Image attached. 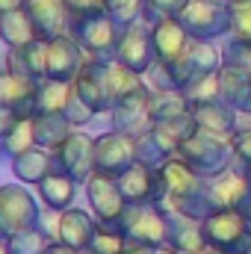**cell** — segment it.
Segmentation results:
<instances>
[{
	"instance_id": "obj_31",
	"label": "cell",
	"mask_w": 251,
	"mask_h": 254,
	"mask_svg": "<svg viewBox=\"0 0 251 254\" xmlns=\"http://www.w3.org/2000/svg\"><path fill=\"white\" fill-rule=\"evenodd\" d=\"M189 113H192V107H189V101L184 98L181 89H175V92H154V98H151V119H154V125L181 119V116H189Z\"/></svg>"
},
{
	"instance_id": "obj_10",
	"label": "cell",
	"mask_w": 251,
	"mask_h": 254,
	"mask_svg": "<svg viewBox=\"0 0 251 254\" xmlns=\"http://www.w3.org/2000/svg\"><path fill=\"white\" fill-rule=\"evenodd\" d=\"M113 60L122 63L125 68H130V71L139 74V77L157 63V57H154L151 27H148L145 21H139V24H133V27L122 30V39H119V45H116Z\"/></svg>"
},
{
	"instance_id": "obj_17",
	"label": "cell",
	"mask_w": 251,
	"mask_h": 254,
	"mask_svg": "<svg viewBox=\"0 0 251 254\" xmlns=\"http://www.w3.org/2000/svg\"><path fill=\"white\" fill-rule=\"evenodd\" d=\"M178 148H181V142L157 125L151 127L148 133H142V136L133 139L136 163H142V166H148V169H163L169 160L178 157Z\"/></svg>"
},
{
	"instance_id": "obj_58",
	"label": "cell",
	"mask_w": 251,
	"mask_h": 254,
	"mask_svg": "<svg viewBox=\"0 0 251 254\" xmlns=\"http://www.w3.org/2000/svg\"><path fill=\"white\" fill-rule=\"evenodd\" d=\"M222 3H231V0H222Z\"/></svg>"
},
{
	"instance_id": "obj_1",
	"label": "cell",
	"mask_w": 251,
	"mask_h": 254,
	"mask_svg": "<svg viewBox=\"0 0 251 254\" xmlns=\"http://www.w3.org/2000/svg\"><path fill=\"white\" fill-rule=\"evenodd\" d=\"M127 243H142V246H166L169 240V213L163 204L145 201V204H127L119 225Z\"/></svg>"
},
{
	"instance_id": "obj_16",
	"label": "cell",
	"mask_w": 251,
	"mask_h": 254,
	"mask_svg": "<svg viewBox=\"0 0 251 254\" xmlns=\"http://www.w3.org/2000/svg\"><path fill=\"white\" fill-rule=\"evenodd\" d=\"M45 45H48L45 80H65V83H71L77 77V71L83 68V51H80V45L68 33L45 42Z\"/></svg>"
},
{
	"instance_id": "obj_14",
	"label": "cell",
	"mask_w": 251,
	"mask_h": 254,
	"mask_svg": "<svg viewBox=\"0 0 251 254\" xmlns=\"http://www.w3.org/2000/svg\"><path fill=\"white\" fill-rule=\"evenodd\" d=\"M207 195H210L213 210H243L251 198L249 178L228 166L225 172L207 178Z\"/></svg>"
},
{
	"instance_id": "obj_4",
	"label": "cell",
	"mask_w": 251,
	"mask_h": 254,
	"mask_svg": "<svg viewBox=\"0 0 251 254\" xmlns=\"http://www.w3.org/2000/svg\"><path fill=\"white\" fill-rule=\"evenodd\" d=\"M178 157L187 163L189 169H195L198 175L213 178V175H219V172H225L231 166V142L195 130L189 139L181 142Z\"/></svg>"
},
{
	"instance_id": "obj_25",
	"label": "cell",
	"mask_w": 251,
	"mask_h": 254,
	"mask_svg": "<svg viewBox=\"0 0 251 254\" xmlns=\"http://www.w3.org/2000/svg\"><path fill=\"white\" fill-rule=\"evenodd\" d=\"M45 57H48V45L42 39L27 42L21 48H9L6 54V71H15L27 80L42 83L45 80Z\"/></svg>"
},
{
	"instance_id": "obj_36",
	"label": "cell",
	"mask_w": 251,
	"mask_h": 254,
	"mask_svg": "<svg viewBox=\"0 0 251 254\" xmlns=\"http://www.w3.org/2000/svg\"><path fill=\"white\" fill-rule=\"evenodd\" d=\"M219 54H222V65L251 71V39L249 36H228L225 48Z\"/></svg>"
},
{
	"instance_id": "obj_47",
	"label": "cell",
	"mask_w": 251,
	"mask_h": 254,
	"mask_svg": "<svg viewBox=\"0 0 251 254\" xmlns=\"http://www.w3.org/2000/svg\"><path fill=\"white\" fill-rule=\"evenodd\" d=\"M237 130H249L251 133V113H237Z\"/></svg>"
},
{
	"instance_id": "obj_18",
	"label": "cell",
	"mask_w": 251,
	"mask_h": 254,
	"mask_svg": "<svg viewBox=\"0 0 251 254\" xmlns=\"http://www.w3.org/2000/svg\"><path fill=\"white\" fill-rule=\"evenodd\" d=\"M24 9L36 27V39L51 42L68 33V9L63 0H24Z\"/></svg>"
},
{
	"instance_id": "obj_20",
	"label": "cell",
	"mask_w": 251,
	"mask_h": 254,
	"mask_svg": "<svg viewBox=\"0 0 251 254\" xmlns=\"http://www.w3.org/2000/svg\"><path fill=\"white\" fill-rule=\"evenodd\" d=\"M151 39H154V57H157V63H163V65H172L187 51L189 42H192L178 18H169V21L154 24L151 27Z\"/></svg>"
},
{
	"instance_id": "obj_38",
	"label": "cell",
	"mask_w": 251,
	"mask_h": 254,
	"mask_svg": "<svg viewBox=\"0 0 251 254\" xmlns=\"http://www.w3.org/2000/svg\"><path fill=\"white\" fill-rule=\"evenodd\" d=\"M3 145V154H9V160L12 157H18V154H24V151H30V148H36V136H33V119H24V122H18L15 130L0 142Z\"/></svg>"
},
{
	"instance_id": "obj_28",
	"label": "cell",
	"mask_w": 251,
	"mask_h": 254,
	"mask_svg": "<svg viewBox=\"0 0 251 254\" xmlns=\"http://www.w3.org/2000/svg\"><path fill=\"white\" fill-rule=\"evenodd\" d=\"M71 133H74V125L65 119L63 113H36V116H33V136H36V145L45 148V151L60 148Z\"/></svg>"
},
{
	"instance_id": "obj_9",
	"label": "cell",
	"mask_w": 251,
	"mask_h": 254,
	"mask_svg": "<svg viewBox=\"0 0 251 254\" xmlns=\"http://www.w3.org/2000/svg\"><path fill=\"white\" fill-rule=\"evenodd\" d=\"M219 68H222V54L210 42H189L187 51L169 65L178 89H187L189 83H195L207 74H216Z\"/></svg>"
},
{
	"instance_id": "obj_35",
	"label": "cell",
	"mask_w": 251,
	"mask_h": 254,
	"mask_svg": "<svg viewBox=\"0 0 251 254\" xmlns=\"http://www.w3.org/2000/svg\"><path fill=\"white\" fill-rule=\"evenodd\" d=\"M89 249H92L95 254H125L127 240H125V234H122L116 225H104V222H98Z\"/></svg>"
},
{
	"instance_id": "obj_11",
	"label": "cell",
	"mask_w": 251,
	"mask_h": 254,
	"mask_svg": "<svg viewBox=\"0 0 251 254\" xmlns=\"http://www.w3.org/2000/svg\"><path fill=\"white\" fill-rule=\"evenodd\" d=\"M136 163V151H133V139L110 130L104 136L95 139V175H107V178H119Z\"/></svg>"
},
{
	"instance_id": "obj_7",
	"label": "cell",
	"mask_w": 251,
	"mask_h": 254,
	"mask_svg": "<svg viewBox=\"0 0 251 254\" xmlns=\"http://www.w3.org/2000/svg\"><path fill=\"white\" fill-rule=\"evenodd\" d=\"M151 98H154V92L148 89V83H142L139 89H133V92L125 95L122 101H116V107L110 110L113 130L125 133L130 139L148 133V130L154 127V119H151Z\"/></svg>"
},
{
	"instance_id": "obj_24",
	"label": "cell",
	"mask_w": 251,
	"mask_h": 254,
	"mask_svg": "<svg viewBox=\"0 0 251 254\" xmlns=\"http://www.w3.org/2000/svg\"><path fill=\"white\" fill-rule=\"evenodd\" d=\"M36 192H39L42 207L57 210V213H65L68 207H74V198H77V181L68 178V175L60 172V169H54L51 175H45V178L36 184Z\"/></svg>"
},
{
	"instance_id": "obj_26",
	"label": "cell",
	"mask_w": 251,
	"mask_h": 254,
	"mask_svg": "<svg viewBox=\"0 0 251 254\" xmlns=\"http://www.w3.org/2000/svg\"><path fill=\"white\" fill-rule=\"evenodd\" d=\"M219 86H222V101L234 113H251V71L246 68H219Z\"/></svg>"
},
{
	"instance_id": "obj_32",
	"label": "cell",
	"mask_w": 251,
	"mask_h": 254,
	"mask_svg": "<svg viewBox=\"0 0 251 254\" xmlns=\"http://www.w3.org/2000/svg\"><path fill=\"white\" fill-rule=\"evenodd\" d=\"M71 98H74V86L65 80H42L36 92L39 113H65Z\"/></svg>"
},
{
	"instance_id": "obj_13",
	"label": "cell",
	"mask_w": 251,
	"mask_h": 254,
	"mask_svg": "<svg viewBox=\"0 0 251 254\" xmlns=\"http://www.w3.org/2000/svg\"><path fill=\"white\" fill-rule=\"evenodd\" d=\"M83 187H86V198H89V207H92L95 219L104 222V225H119L127 201L122 195V190H119V184H116V178L92 175Z\"/></svg>"
},
{
	"instance_id": "obj_44",
	"label": "cell",
	"mask_w": 251,
	"mask_h": 254,
	"mask_svg": "<svg viewBox=\"0 0 251 254\" xmlns=\"http://www.w3.org/2000/svg\"><path fill=\"white\" fill-rule=\"evenodd\" d=\"M18 122H21V119H18V116H15L12 110L0 107V142H3V139H6V136H9V133L15 130V125H18Z\"/></svg>"
},
{
	"instance_id": "obj_40",
	"label": "cell",
	"mask_w": 251,
	"mask_h": 254,
	"mask_svg": "<svg viewBox=\"0 0 251 254\" xmlns=\"http://www.w3.org/2000/svg\"><path fill=\"white\" fill-rule=\"evenodd\" d=\"M231 169L249 175V169H251V133L249 130H237L231 136Z\"/></svg>"
},
{
	"instance_id": "obj_55",
	"label": "cell",
	"mask_w": 251,
	"mask_h": 254,
	"mask_svg": "<svg viewBox=\"0 0 251 254\" xmlns=\"http://www.w3.org/2000/svg\"><path fill=\"white\" fill-rule=\"evenodd\" d=\"M204 254H219V252H210V249H207V252H204Z\"/></svg>"
},
{
	"instance_id": "obj_19",
	"label": "cell",
	"mask_w": 251,
	"mask_h": 254,
	"mask_svg": "<svg viewBox=\"0 0 251 254\" xmlns=\"http://www.w3.org/2000/svg\"><path fill=\"white\" fill-rule=\"evenodd\" d=\"M95 228H98V219L83 210V207H68L63 216H60V243L74 249V252H83L92 246V237H95Z\"/></svg>"
},
{
	"instance_id": "obj_5",
	"label": "cell",
	"mask_w": 251,
	"mask_h": 254,
	"mask_svg": "<svg viewBox=\"0 0 251 254\" xmlns=\"http://www.w3.org/2000/svg\"><path fill=\"white\" fill-rule=\"evenodd\" d=\"M42 219V201L24 184H3L0 187V225L3 234H21L36 228Z\"/></svg>"
},
{
	"instance_id": "obj_49",
	"label": "cell",
	"mask_w": 251,
	"mask_h": 254,
	"mask_svg": "<svg viewBox=\"0 0 251 254\" xmlns=\"http://www.w3.org/2000/svg\"><path fill=\"white\" fill-rule=\"evenodd\" d=\"M243 216H246V225H249V234H251V198H249V204L243 207Z\"/></svg>"
},
{
	"instance_id": "obj_52",
	"label": "cell",
	"mask_w": 251,
	"mask_h": 254,
	"mask_svg": "<svg viewBox=\"0 0 251 254\" xmlns=\"http://www.w3.org/2000/svg\"><path fill=\"white\" fill-rule=\"evenodd\" d=\"M77 254H95V252L92 249H83V252H77Z\"/></svg>"
},
{
	"instance_id": "obj_37",
	"label": "cell",
	"mask_w": 251,
	"mask_h": 254,
	"mask_svg": "<svg viewBox=\"0 0 251 254\" xmlns=\"http://www.w3.org/2000/svg\"><path fill=\"white\" fill-rule=\"evenodd\" d=\"M122 30L133 27L142 21V12H145V0H107V9H104Z\"/></svg>"
},
{
	"instance_id": "obj_27",
	"label": "cell",
	"mask_w": 251,
	"mask_h": 254,
	"mask_svg": "<svg viewBox=\"0 0 251 254\" xmlns=\"http://www.w3.org/2000/svg\"><path fill=\"white\" fill-rule=\"evenodd\" d=\"M169 246H175L181 254H204L207 240H204V225L198 219H189L181 213L169 216Z\"/></svg>"
},
{
	"instance_id": "obj_50",
	"label": "cell",
	"mask_w": 251,
	"mask_h": 254,
	"mask_svg": "<svg viewBox=\"0 0 251 254\" xmlns=\"http://www.w3.org/2000/svg\"><path fill=\"white\" fill-rule=\"evenodd\" d=\"M157 254H181V252H178L175 246H169V243H166V246H160V249H157Z\"/></svg>"
},
{
	"instance_id": "obj_54",
	"label": "cell",
	"mask_w": 251,
	"mask_h": 254,
	"mask_svg": "<svg viewBox=\"0 0 251 254\" xmlns=\"http://www.w3.org/2000/svg\"><path fill=\"white\" fill-rule=\"evenodd\" d=\"M246 178H249V187H251V169H249V175H246Z\"/></svg>"
},
{
	"instance_id": "obj_30",
	"label": "cell",
	"mask_w": 251,
	"mask_h": 254,
	"mask_svg": "<svg viewBox=\"0 0 251 254\" xmlns=\"http://www.w3.org/2000/svg\"><path fill=\"white\" fill-rule=\"evenodd\" d=\"M0 39L9 48H21L27 42H36V27H33V21H30L24 6L0 15Z\"/></svg>"
},
{
	"instance_id": "obj_42",
	"label": "cell",
	"mask_w": 251,
	"mask_h": 254,
	"mask_svg": "<svg viewBox=\"0 0 251 254\" xmlns=\"http://www.w3.org/2000/svg\"><path fill=\"white\" fill-rule=\"evenodd\" d=\"M63 3L68 9V18H86L107 9V0H63Z\"/></svg>"
},
{
	"instance_id": "obj_56",
	"label": "cell",
	"mask_w": 251,
	"mask_h": 254,
	"mask_svg": "<svg viewBox=\"0 0 251 254\" xmlns=\"http://www.w3.org/2000/svg\"><path fill=\"white\" fill-rule=\"evenodd\" d=\"M0 160H3V145H0Z\"/></svg>"
},
{
	"instance_id": "obj_22",
	"label": "cell",
	"mask_w": 251,
	"mask_h": 254,
	"mask_svg": "<svg viewBox=\"0 0 251 254\" xmlns=\"http://www.w3.org/2000/svg\"><path fill=\"white\" fill-rule=\"evenodd\" d=\"M83 60H89V57H83ZM89 63L98 71V77L104 80L107 95L113 98V107H116V101H122L125 95H130L133 89H139V86L145 83L139 74H133L130 68H125L122 63H116L113 57H107V60H89Z\"/></svg>"
},
{
	"instance_id": "obj_34",
	"label": "cell",
	"mask_w": 251,
	"mask_h": 254,
	"mask_svg": "<svg viewBox=\"0 0 251 254\" xmlns=\"http://www.w3.org/2000/svg\"><path fill=\"white\" fill-rule=\"evenodd\" d=\"M184 98L189 101V107H201V104H213V101H222V86H219V71L216 74H207L195 83H189L187 89H181Z\"/></svg>"
},
{
	"instance_id": "obj_41",
	"label": "cell",
	"mask_w": 251,
	"mask_h": 254,
	"mask_svg": "<svg viewBox=\"0 0 251 254\" xmlns=\"http://www.w3.org/2000/svg\"><path fill=\"white\" fill-rule=\"evenodd\" d=\"M231 33L228 36H249L251 39V0H231L228 3Z\"/></svg>"
},
{
	"instance_id": "obj_51",
	"label": "cell",
	"mask_w": 251,
	"mask_h": 254,
	"mask_svg": "<svg viewBox=\"0 0 251 254\" xmlns=\"http://www.w3.org/2000/svg\"><path fill=\"white\" fill-rule=\"evenodd\" d=\"M0 254H9V249H6V240H0Z\"/></svg>"
},
{
	"instance_id": "obj_48",
	"label": "cell",
	"mask_w": 251,
	"mask_h": 254,
	"mask_svg": "<svg viewBox=\"0 0 251 254\" xmlns=\"http://www.w3.org/2000/svg\"><path fill=\"white\" fill-rule=\"evenodd\" d=\"M21 6H24V0H0V15L12 12V9H21Z\"/></svg>"
},
{
	"instance_id": "obj_6",
	"label": "cell",
	"mask_w": 251,
	"mask_h": 254,
	"mask_svg": "<svg viewBox=\"0 0 251 254\" xmlns=\"http://www.w3.org/2000/svg\"><path fill=\"white\" fill-rule=\"evenodd\" d=\"M178 21L189 33L192 42H213V39L231 33L228 3H222V0H189L187 9L178 15Z\"/></svg>"
},
{
	"instance_id": "obj_8",
	"label": "cell",
	"mask_w": 251,
	"mask_h": 254,
	"mask_svg": "<svg viewBox=\"0 0 251 254\" xmlns=\"http://www.w3.org/2000/svg\"><path fill=\"white\" fill-rule=\"evenodd\" d=\"M51 157H54V169L65 172L77 184H86L95 175V139L80 130H74L60 148H54Z\"/></svg>"
},
{
	"instance_id": "obj_39",
	"label": "cell",
	"mask_w": 251,
	"mask_h": 254,
	"mask_svg": "<svg viewBox=\"0 0 251 254\" xmlns=\"http://www.w3.org/2000/svg\"><path fill=\"white\" fill-rule=\"evenodd\" d=\"M189 0H145V12H142V21L148 27L160 24V21H169V18H178L184 9H187Z\"/></svg>"
},
{
	"instance_id": "obj_12",
	"label": "cell",
	"mask_w": 251,
	"mask_h": 254,
	"mask_svg": "<svg viewBox=\"0 0 251 254\" xmlns=\"http://www.w3.org/2000/svg\"><path fill=\"white\" fill-rule=\"evenodd\" d=\"M116 184H119L127 204H145V201L166 204V187H163L160 169H148L142 163H133L127 172L116 178Z\"/></svg>"
},
{
	"instance_id": "obj_57",
	"label": "cell",
	"mask_w": 251,
	"mask_h": 254,
	"mask_svg": "<svg viewBox=\"0 0 251 254\" xmlns=\"http://www.w3.org/2000/svg\"><path fill=\"white\" fill-rule=\"evenodd\" d=\"M246 254H251V243H249V252H246Z\"/></svg>"
},
{
	"instance_id": "obj_46",
	"label": "cell",
	"mask_w": 251,
	"mask_h": 254,
	"mask_svg": "<svg viewBox=\"0 0 251 254\" xmlns=\"http://www.w3.org/2000/svg\"><path fill=\"white\" fill-rule=\"evenodd\" d=\"M45 254H77V252L68 249V246H63V243H51V246L45 249Z\"/></svg>"
},
{
	"instance_id": "obj_43",
	"label": "cell",
	"mask_w": 251,
	"mask_h": 254,
	"mask_svg": "<svg viewBox=\"0 0 251 254\" xmlns=\"http://www.w3.org/2000/svg\"><path fill=\"white\" fill-rule=\"evenodd\" d=\"M63 116H65V119H68V122H71L74 127H86L89 122H92V119H95V113H92V110H89V107H86V104H83L77 95L68 101V107H65Z\"/></svg>"
},
{
	"instance_id": "obj_33",
	"label": "cell",
	"mask_w": 251,
	"mask_h": 254,
	"mask_svg": "<svg viewBox=\"0 0 251 254\" xmlns=\"http://www.w3.org/2000/svg\"><path fill=\"white\" fill-rule=\"evenodd\" d=\"M48 246H51V240H48V234H45L39 225L30 228V231H21V234L6 237V249H9V254H45Z\"/></svg>"
},
{
	"instance_id": "obj_23",
	"label": "cell",
	"mask_w": 251,
	"mask_h": 254,
	"mask_svg": "<svg viewBox=\"0 0 251 254\" xmlns=\"http://www.w3.org/2000/svg\"><path fill=\"white\" fill-rule=\"evenodd\" d=\"M71 86H74V95L95 113V116H101V113H110L113 110V98L107 95V86H104V80L98 77V71L92 68L89 60H83V68L77 71V77L71 80Z\"/></svg>"
},
{
	"instance_id": "obj_2",
	"label": "cell",
	"mask_w": 251,
	"mask_h": 254,
	"mask_svg": "<svg viewBox=\"0 0 251 254\" xmlns=\"http://www.w3.org/2000/svg\"><path fill=\"white\" fill-rule=\"evenodd\" d=\"M68 36L80 45L83 57L89 60H107L116 54V45L122 39V27L107 15H86V18H68Z\"/></svg>"
},
{
	"instance_id": "obj_53",
	"label": "cell",
	"mask_w": 251,
	"mask_h": 254,
	"mask_svg": "<svg viewBox=\"0 0 251 254\" xmlns=\"http://www.w3.org/2000/svg\"><path fill=\"white\" fill-rule=\"evenodd\" d=\"M0 240H6V234H3V225H0Z\"/></svg>"
},
{
	"instance_id": "obj_45",
	"label": "cell",
	"mask_w": 251,
	"mask_h": 254,
	"mask_svg": "<svg viewBox=\"0 0 251 254\" xmlns=\"http://www.w3.org/2000/svg\"><path fill=\"white\" fill-rule=\"evenodd\" d=\"M125 254H157L154 246H142V243H127Z\"/></svg>"
},
{
	"instance_id": "obj_21",
	"label": "cell",
	"mask_w": 251,
	"mask_h": 254,
	"mask_svg": "<svg viewBox=\"0 0 251 254\" xmlns=\"http://www.w3.org/2000/svg\"><path fill=\"white\" fill-rule=\"evenodd\" d=\"M192 116H195V125H198L201 133H210L216 139L231 142V136L237 133V113L225 101H213V104L192 107Z\"/></svg>"
},
{
	"instance_id": "obj_15",
	"label": "cell",
	"mask_w": 251,
	"mask_h": 254,
	"mask_svg": "<svg viewBox=\"0 0 251 254\" xmlns=\"http://www.w3.org/2000/svg\"><path fill=\"white\" fill-rule=\"evenodd\" d=\"M36 92H39L36 80H27V77H21L15 71H0V107L12 110L21 122L33 119L39 113Z\"/></svg>"
},
{
	"instance_id": "obj_29",
	"label": "cell",
	"mask_w": 251,
	"mask_h": 254,
	"mask_svg": "<svg viewBox=\"0 0 251 254\" xmlns=\"http://www.w3.org/2000/svg\"><path fill=\"white\" fill-rule=\"evenodd\" d=\"M51 172H54V157H51V151H45L39 145L18 154V157H12V175L21 184H39Z\"/></svg>"
},
{
	"instance_id": "obj_3",
	"label": "cell",
	"mask_w": 251,
	"mask_h": 254,
	"mask_svg": "<svg viewBox=\"0 0 251 254\" xmlns=\"http://www.w3.org/2000/svg\"><path fill=\"white\" fill-rule=\"evenodd\" d=\"M201 225H204V240H207L210 252H219V254H246L249 252L251 234H249L243 210H216Z\"/></svg>"
}]
</instances>
